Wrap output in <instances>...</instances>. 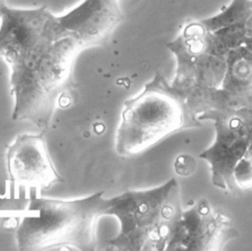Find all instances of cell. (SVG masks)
<instances>
[{
  "instance_id": "cell-1",
  "label": "cell",
  "mask_w": 252,
  "mask_h": 251,
  "mask_svg": "<svg viewBox=\"0 0 252 251\" xmlns=\"http://www.w3.org/2000/svg\"><path fill=\"white\" fill-rule=\"evenodd\" d=\"M81 49L61 36L46 6L16 9L0 5V55L10 69L12 118L45 131L72 95V68Z\"/></svg>"
},
{
  "instance_id": "cell-2",
  "label": "cell",
  "mask_w": 252,
  "mask_h": 251,
  "mask_svg": "<svg viewBox=\"0 0 252 251\" xmlns=\"http://www.w3.org/2000/svg\"><path fill=\"white\" fill-rule=\"evenodd\" d=\"M107 206L103 192L74 200L32 196L27 210L36 215L21 219L16 231L18 248L96 250V224L100 217L106 216Z\"/></svg>"
},
{
  "instance_id": "cell-3",
  "label": "cell",
  "mask_w": 252,
  "mask_h": 251,
  "mask_svg": "<svg viewBox=\"0 0 252 251\" xmlns=\"http://www.w3.org/2000/svg\"><path fill=\"white\" fill-rule=\"evenodd\" d=\"M182 214L175 178L153 189L127 191L108 199L106 215L120 223L108 246L119 251L166 250Z\"/></svg>"
},
{
  "instance_id": "cell-4",
  "label": "cell",
  "mask_w": 252,
  "mask_h": 251,
  "mask_svg": "<svg viewBox=\"0 0 252 251\" xmlns=\"http://www.w3.org/2000/svg\"><path fill=\"white\" fill-rule=\"evenodd\" d=\"M201 126L183 95L157 72L136 96L124 103L115 134V150L123 157L138 155L177 131Z\"/></svg>"
},
{
  "instance_id": "cell-5",
  "label": "cell",
  "mask_w": 252,
  "mask_h": 251,
  "mask_svg": "<svg viewBox=\"0 0 252 251\" xmlns=\"http://www.w3.org/2000/svg\"><path fill=\"white\" fill-rule=\"evenodd\" d=\"M214 121L216 137L200 154L211 166L213 184L222 190L237 188L234 169L252 143V112L243 108H211L197 115Z\"/></svg>"
},
{
  "instance_id": "cell-6",
  "label": "cell",
  "mask_w": 252,
  "mask_h": 251,
  "mask_svg": "<svg viewBox=\"0 0 252 251\" xmlns=\"http://www.w3.org/2000/svg\"><path fill=\"white\" fill-rule=\"evenodd\" d=\"M236 236L230 219L203 198L183 212L166 250H220Z\"/></svg>"
},
{
  "instance_id": "cell-7",
  "label": "cell",
  "mask_w": 252,
  "mask_h": 251,
  "mask_svg": "<svg viewBox=\"0 0 252 251\" xmlns=\"http://www.w3.org/2000/svg\"><path fill=\"white\" fill-rule=\"evenodd\" d=\"M117 0H84L62 16H55L61 36L70 37L82 50L105 43L122 22Z\"/></svg>"
},
{
  "instance_id": "cell-8",
  "label": "cell",
  "mask_w": 252,
  "mask_h": 251,
  "mask_svg": "<svg viewBox=\"0 0 252 251\" xmlns=\"http://www.w3.org/2000/svg\"><path fill=\"white\" fill-rule=\"evenodd\" d=\"M6 165L15 188L42 191L61 182L42 134H21L9 145Z\"/></svg>"
},
{
  "instance_id": "cell-9",
  "label": "cell",
  "mask_w": 252,
  "mask_h": 251,
  "mask_svg": "<svg viewBox=\"0 0 252 251\" xmlns=\"http://www.w3.org/2000/svg\"><path fill=\"white\" fill-rule=\"evenodd\" d=\"M226 67L212 108H243L252 112V50L244 44L229 49Z\"/></svg>"
},
{
  "instance_id": "cell-10",
  "label": "cell",
  "mask_w": 252,
  "mask_h": 251,
  "mask_svg": "<svg viewBox=\"0 0 252 251\" xmlns=\"http://www.w3.org/2000/svg\"><path fill=\"white\" fill-rule=\"evenodd\" d=\"M252 15V4L250 0H232L219 14L200 20L208 31H215L221 28L245 25Z\"/></svg>"
},
{
  "instance_id": "cell-11",
  "label": "cell",
  "mask_w": 252,
  "mask_h": 251,
  "mask_svg": "<svg viewBox=\"0 0 252 251\" xmlns=\"http://www.w3.org/2000/svg\"><path fill=\"white\" fill-rule=\"evenodd\" d=\"M234 181L241 189H252V143L234 169Z\"/></svg>"
},
{
  "instance_id": "cell-12",
  "label": "cell",
  "mask_w": 252,
  "mask_h": 251,
  "mask_svg": "<svg viewBox=\"0 0 252 251\" xmlns=\"http://www.w3.org/2000/svg\"><path fill=\"white\" fill-rule=\"evenodd\" d=\"M197 168V161L194 157L188 154L178 156L174 161V169L177 174L181 176H189L195 172Z\"/></svg>"
}]
</instances>
